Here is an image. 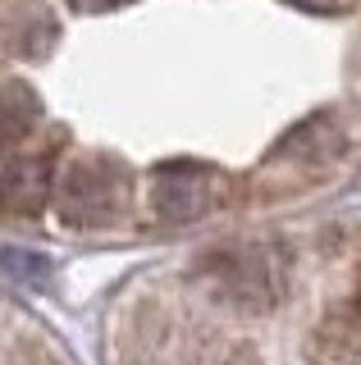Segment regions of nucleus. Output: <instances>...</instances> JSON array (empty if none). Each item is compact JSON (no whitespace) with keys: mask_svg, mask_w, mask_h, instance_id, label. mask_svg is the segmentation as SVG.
I'll return each instance as SVG.
<instances>
[{"mask_svg":"<svg viewBox=\"0 0 361 365\" xmlns=\"http://www.w3.org/2000/svg\"><path fill=\"white\" fill-rule=\"evenodd\" d=\"M361 178V0H0V224L142 242Z\"/></svg>","mask_w":361,"mask_h":365,"instance_id":"nucleus-1","label":"nucleus"},{"mask_svg":"<svg viewBox=\"0 0 361 365\" xmlns=\"http://www.w3.org/2000/svg\"><path fill=\"white\" fill-rule=\"evenodd\" d=\"M115 365H361V224L229 237L138 283Z\"/></svg>","mask_w":361,"mask_h":365,"instance_id":"nucleus-2","label":"nucleus"},{"mask_svg":"<svg viewBox=\"0 0 361 365\" xmlns=\"http://www.w3.org/2000/svg\"><path fill=\"white\" fill-rule=\"evenodd\" d=\"M0 365H64V356L28 315L0 302Z\"/></svg>","mask_w":361,"mask_h":365,"instance_id":"nucleus-3","label":"nucleus"}]
</instances>
